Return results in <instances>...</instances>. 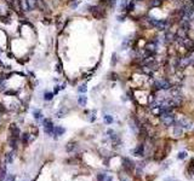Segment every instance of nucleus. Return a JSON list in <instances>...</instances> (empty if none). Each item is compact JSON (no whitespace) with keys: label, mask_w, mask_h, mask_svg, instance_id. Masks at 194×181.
Wrapping results in <instances>:
<instances>
[{"label":"nucleus","mask_w":194,"mask_h":181,"mask_svg":"<svg viewBox=\"0 0 194 181\" xmlns=\"http://www.w3.org/2000/svg\"><path fill=\"white\" fill-rule=\"evenodd\" d=\"M160 121H161V123H163L164 126H166V127L172 126L173 123H176V118H175V116H173L170 111L163 112V114L160 115Z\"/></svg>","instance_id":"1"},{"label":"nucleus","mask_w":194,"mask_h":181,"mask_svg":"<svg viewBox=\"0 0 194 181\" xmlns=\"http://www.w3.org/2000/svg\"><path fill=\"white\" fill-rule=\"evenodd\" d=\"M155 87L158 89H171V83L166 78H158L155 81Z\"/></svg>","instance_id":"2"},{"label":"nucleus","mask_w":194,"mask_h":181,"mask_svg":"<svg viewBox=\"0 0 194 181\" xmlns=\"http://www.w3.org/2000/svg\"><path fill=\"white\" fill-rule=\"evenodd\" d=\"M176 123H177V126H179L181 128H184V129H190L192 128V122L186 117H178L176 120Z\"/></svg>","instance_id":"3"},{"label":"nucleus","mask_w":194,"mask_h":181,"mask_svg":"<svg viewBox=\"0 0 194 181\" xmlns=\"http://www.w3.org/2000/svg\"><path fill=\"white\" fill-rule=\"evenodd\" d=\"M181 44L187 48V50H189L190 52H193V50H194V42H193V40H190L189 38H183L182 40H181Z\"/></svg>","instance_id":"4"},{"label":"nucleus","mask_w":194,"mask_h":181,"mask_svg":"<svg viewBox=\"0 0 194 181\" xmlns=\"http://www.w3.org/2000/svg\"><path fill=\"white\" fill-rule=\"evenodd\" d=\"M44 129L46 134H52L55 130V127L52 124V122L50 120H44Z\"/></svg>","instance_id":"5"},{"label":"nucleus","mask_w":194,"mask_h":181,"mask_svg":"<svg viewBox=\"0 0 194 181\" xmlns=\"http://www.w3.org/2000/svg\"><path fill=\"white\" fill-rule=\"evenodd\" d=\"M183 128H181L179 126H176V127H173V129H172V134H173V137L175 138H181L182 135H183V130H182Z\"/></svg>","instance_id":"6"},{"label":"nucleus","mask_w":194,"mask_h":181,"mask_svg":"<svg viewBox=\"0 0 194 181\" xmlns=\"http://www.w3.org/2000/svg\"><path fill=\"white\" fill-rule=\"evenodd\" d=\"M143 153H144V147H143V145H138L136 149H135V151H134V155L135 156H143Z\"/></svg>","instance_id":"7"},{"label":"nucleus","mask_w":194,"mask_h":181,"mask_svg":"<svg viewBox=\"0 0 194 181\" xmlns=\"http://www.w3.org/2000/svg\"><path fill=\"white\" fill-rule=\"evenodd\" d=\"M86 103H87V97L84 96V94L79 96V98H78V104H79L80 106H85Z\"/></svg>","instance_id":"8"},{"label":"nucleus","mask_w":194,"mask_h":181,"mask_svg":"<svg viewBox=\"0 0 194 181\" xmlns=\"http://www.w3.org/2000/svg\"><path fill=\"white\" fill-rule=\"evenodd\" d=\"M64 132H66V129H64L63 127H56V128H55V130H53L55 135H62Z\"/></svg>","instance_id":"9"},{"label":"nucleus","mask_w":194,"mask_h":181,"mask_svg":"<svg viewBox=\"0 0 194 181\" xmlns=\"http://www.w3.org/2000/svg\"><path fill=\"white\" fill-rule=\"evenodd\" d=\"M103 120H105V123H106V124L113 123V116H111V115H105V116H103Z\"/></svg>","instance_id":"10"},{"label":"nucleus","mask_w":194,"mask_h":181,"mask_svg":"<svg viewBox=\"0 0 194 181\" xmlns=\"http://www.w3.org/2000/svg\"><path fill=\"white\" fill-rule=\"evenodd\" d=\"M10 129H11V132H12V134H14L15 137H17V134L20 133V130L17 129V127H16L15 124H11V126H10Z\"/></svg>","instance_id":"11"},{"label":"nucleus","mask_w":194,"mask_h":181,"mask_svg":"<svg viewBox=\"0 0 194 181\" xmlns=\"http://www.w3.org/2000/svg\"><path fill=\"white\" fill-rule=\"evenodd\" d=\"M130 4V0H121L120 3V9H128V5Z\"/></svg>","instance_id":"12"},{"label":"nucleus","mask_w":194,"mask_h":181,"mask_svg":"<svg viewBox=\"0 0 194 181\" xmlns=\"http://www.w3.org/2000/svg\"><path fill=\"white\" fill-rule=\"evenodd\" d=\"M161 4V0H150V5L152 6H159Z\"/></svg>","instance_id":"13"},{"label":"nucleus","mask_w":194,"mask_h":181,"mask_svg":"<svg viewBox=\"0 0 194 181\" xmlns=\"http://www.w3.org/2000/svg\"><path fill=\"white\" fill-rule=\"evenodd\" d=\"M78 91H79L80 93H85L86 91H87V88H86V84H81V86L78 88Z\"/></svg>","instance_id":"14"},{"label":"nucleus","mask_w":194,"mask_h":181,"mask_svg":"<svg viewBox=\"0 0 194 181\" xmlns=\"http://www.w3.org/2000/svg\"><path fill=\"white\" fill-rule=\"evenodd\" d=\"M66 112H67V110H66V109H62V110H60V111L57 112V117H64Z\"/></svg>","instance_id":"15"},{"label":"nucleus","mask_w":194,"mask_h":181,"mask_svg":"<svg viewBox=\"0 0 194 181\" xmlns=\"http://www.w3.org/2000/svg\"><path fill=\"white\" fill-rule=\"evenodd\" d=\"M187 157V152H184V151H182V152H179L178 155H177V158L178 159H183V158H186Z\"/></svg>","instance_id":"16"},{"label":"nucleus","mask_w":194,"mask_h":181,"mask_svg":"<svg viewBox=\"0 0 194 181\" xmlns=\"http://www.w3.org/2000/svg\"><path fill=\"white\" fill-rule=\"evenodd\" d=\"M52 98H53L52 93H45V100H51Z\"/></svg>","instance_id":"17"},{"label":"nucleus","mask_w":194,"mask_h":181,"mask_svg":"<svg viewBox=\"0 0 194 181\" xmlns=\"http://www.w3.org/2000/svg\"><path fill=\"white\" fill-rule=\"evenodd\" d=\"M34 117H35V118H41L43 115H41L40 111H35V112H34Z\"/></svg>","instance_id":"18"},{"label":"nucleus","mask_w":194,"mask_h":181,"mask_svg":"<svg viewBox=\"0 0 194 181\" xmlns=\"http://www.w3.org/2000/svg\"><path fill=\"white\" fill-rule=\"evenodd\" d=\"M97 180H99V181H103L105 180V174H99V175H97Z\"/></svg>","instance_id":"19"},{"label":"nucleus","mask_w":194,"mask_h":181,"mask_svg":"<svg viewBox=\"0 0 194 181\" xmlns=\"http://www.w3.org/2000/svg\"><path fill=\"white\" fill-rule=\"evenodd\" d=\"M112 180H113L112 176H107V179H106V181H112Z\"/></svg>","instance_id":"20"},{"label":"nucleus","mask_w":194,"mask_h":181,"mask_svg":"<svg viewBox=\"0 0 194 181\" xmlns=\"http://www.w3.org/2000/svg\"><path fill=\"white\" fill-rule=\"evenodd\" d=\"M165 181H175V180H172V179H165Z\"/></svg>","instance_id":"21"},{"label":"nucleus","mask_w":194,"mask_h":181,"mask_svg":"<svg viewBox=\"0 0 194 181\" xmlns=\"http://www.w3.org/2000/svg\"><path fill=\"white\" fill-rule=\"evenodd\" d=\"M190 3H192V4L194 5V0H190Z\"/></svg>","instance_id":"22"}]
</instances>
